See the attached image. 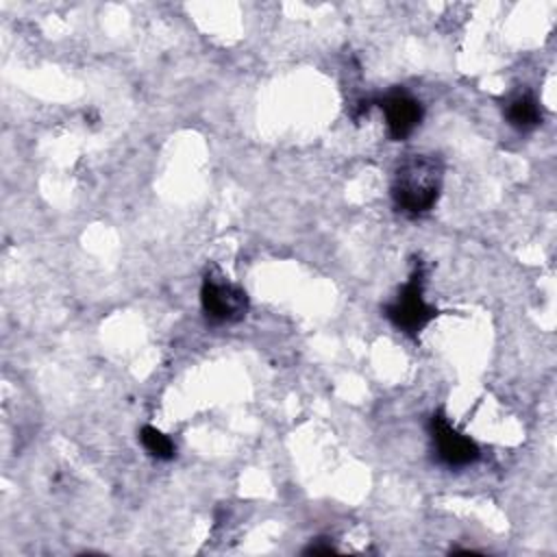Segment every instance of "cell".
Here are the masks:
<instances>
[{
  "label": "cell",
  "mask_w": 557,
  "mask_h": 557,
  "mask_svg": "<svg viewBox=\"0 0 557 557\" xmlns=\"http://www.w3.org/2000/svg\"><path fill=\"white\" fill-rule=\"evenodd\" d=\"M444 165L433 154H409L403 159L392 178V200L409 218L429 213L442 191Z\"/></svg>",
  "instance_id": "6da1fadb"
},
{
  "label": "cell",
  "mask_w": 557,
  "mask_h": 557,
  "mask_svg": "<svg viewBox=\"0 0 557 557\" xmlns=\"http://www.w3.org/2000/svg\"><path fill=\"white\" fill-rule=\"evenodd\" d=\"M139 442H141V446L146 448V453H148L150 457H154V459L168 461V459H172V457L176 455L174 442H172L165 433H161L159 429H154V426H150V424L141 426V431H139Z\"/></svg>",
  "instance_id": "52a82bcc"
},
{
  "label": "cell",
  "mask_w": 557,
  "mask_h": 557,
  "mask_svg": "<svg viewBox=\"0 0 557 557\" xmlns=\"http://www.w3.org/2000/svg\"><path fill=\"white\" fill-rule=\"evenodd\" d=\"M379 107L383 109L387 133L394 141L407 139L422 122V104L405 89H392L381 100Z\"/></svg>",
  "instance_id": "5b68a950"
},
{
  "label": "cell",
  "mask_w": 557,
  "mask_h": 557,
  "mask_svg": "<svg viewBox=\"0 0 557 557\" xmlns=\"http://www.w3.org/2000/svg\"><path fill=\"white\" fill-rule=\"evenodd\" d=\"M507 122L516 128V131H533L540 122H542V109L540 102L535 98L533 91L529 89H520L516 94H511L503 107Z\"/></svg>",
  "instance_id": "8992f818"
},
{
  "label": "cell",
  "mask_w": 557,
  "mask_h": 557,
  "mask_svg": "<svg viewBox=\"0 0 557 557\" xmlns=\"http://www.w3.org/2000/svg\"><path fill=\"white\" fill-rule=\"evenodd\" d=\"M333 550L335 548L331 544H320V542H315L309 548H305V553H333Z\"/></svg>",
  "instance_id": "ba28073f"
},
{
  "label": "cell",
  "mask_w": 557,
  "mask_h": 557,
  "mask_svg": "<svg viewBox=\"0 0 557 557\" xmlns=\"http://www.w3.org/2000/svg\"><path fill=\"white\" fill-rule=\"evenodd\" d=\"M383 313L400 333L411 337H416L437 315V309L424 300V268L420 259L416 261L409 281L403 285L398 296L385 305Z\"/></svg>",
  "instance_id": "7a4b0ae2"
},
{
  "label": "cell",
  "mask_w": 557,
  "mask_h": 557,
  "mask_svg": "<svg viewBox=\"0 0 557 557\" xmlns=\"http://www.w3.org/2000/svg\"><path fill=\"white\" fill-rule=\"evenodd\" d=\"M200 305L209 322L233 324L246 318L250 302L244 287L231 283L218 268H211L202 276Z\"/></svg>",
  "instance_id": "3957f363"
},
{
  "label": "cell",
  "mask_w": 557,
  "mask_h": 557,
  "mask_svg": "<svg viewBox=\"0 0 557 557\" xmlns=\"http://www.w3.org/2000/svg\"><path fill=\"white\" fill-rule=\"evenodd\" d=\"M429 433L433 440L435 457L442 466L466 468L479 459V446L468 435L457 431L442 409L431 416Z\"/></svg>",
  "instance_id": "277c9868"
}]
</instances>
